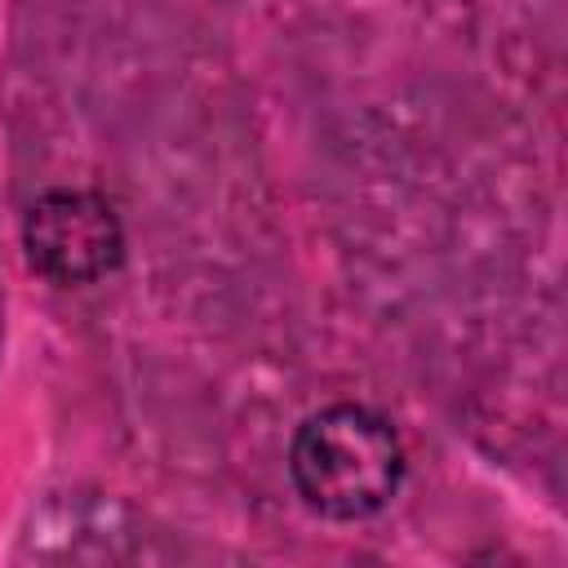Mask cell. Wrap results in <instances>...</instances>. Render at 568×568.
Instances as JSON below:
<instances>
[{
	"mask_svg": "<svg viewBox=\"0 0 568 568\" xmlns=\"http://www.w3.org/2000/svg\"><path fill=\"white\" fill-rule=\"evenodd\" d=\"M288 475L311 510L328 519H364L395 497L404 479V444L382 413L364 404H328L297 426Z\"/></svg>",
	"mask_w": 568,
	"mask_h": 568,
	"instance_id": "cell-1",
	"label": "cell"
},
{
	"mask_svg": "<svg viewBox=\"0 0 568 568\" xmlns=\"http://www.w3.org/2000/svg\"><path fill=\"white\" fill-rule=\"evenodd\" d=\"M22 248L49 284H93L124 257V226L106 195L58 186L44 191L22 222Z\"/></svg>",
	"mask_w": 568,
	"mask_h": 568,
	"instance_id": "cell-2",
	"label": "cell"
}]
</instances>
